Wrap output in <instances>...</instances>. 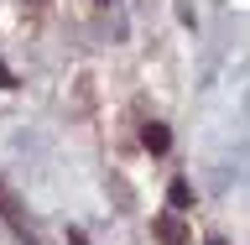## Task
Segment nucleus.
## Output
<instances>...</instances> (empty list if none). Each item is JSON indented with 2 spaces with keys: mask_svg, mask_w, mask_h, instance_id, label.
Returning a JSON list of instances; mask_svg holds the SVG:
<instances>
[{
  "mask_svg": "<svg viewBox=\"0 0 250 245\" xmlns=\"http://www.w3.org/2000/svg\"><path fill=\"white\" fill-rule=\"evenodd\" d=\"M151 235L162 245H188V235H183V219L177 214H162V219H151Z\"/></svg>",
  "mask_w": 250,
  "mask_h": 245,
  "instance_id": "nucleus-1",
  "label": "nucleus"
},
{
  "mask_svg": "<svg viewBox=\"0 0 250 245\" xmlns=\"http://www.w3.org/2000/svg\"><path fill=\"white\" fill-rule=\"evenodd\" d=\"M141 146H146V152H151V156H162V152H167V146H172V131H167V125H162V120L141 125Z\"/></svg>",
  "mask_w": 250,
  "mask_h": 245,
  "instance_id": "nucleus-2",
  "label": "nucleus"
},
{
  "mask_svg": "<svg viewBox=\"0 0 250 245\" xmlns=\"http://www.w3.org/2000/svg\"><path fill=\"white\" fill-rule=\"evenodd\" d=\"M0 214H5V219H11V224H16V230L26 235V214H21V203H16V193H11V188H5V178H0Z\"/></svg>",
  "mask_w": 250,
  "mask_h": 245,
  "instance_id": "nucleus-3",
  "label": "nucleus"
},
{
  "mask_svg": "<svg viewBox=\"0 0 250 245\" xmlns=\"http://www.w3.org/2000/svg\"><path fill=\"white\" fill-rule=\"evenodd\" d=\"M167 203H172V209H188V203H193V183H188V178H177V183L167 188Z\"/></svg>",
  "mask_w": 250,
  "mask_h": 245,
  "instance_id": "nucleus-4",
  "label": "nucleus"
},
{
  "mask_svg": "<svg viewBox=\"0 0 250 245\" xmlns=\"http://www.w3.org/2000/svg\"><path fill=\"white\" fill-rule=\"evenodd\" d=\"M0 89H16V73L5 68V63H0Z\"/></svg>",
  "mask_w": 250,
  "mask_h": 245,
  "instance_id": "nucleus-5",
  "label": "nucleus"
},
{
  "mask_svg": "<svg viewBox=\"0 0 250 245\" xmlns=\"http://www.w3.org/2000/svg\"><path fill=\"white\" fill-rule=\"evenodd\" d=\"M68 245H89V240H83V230H68Z\"/></svg>",
  "mask_w": 250,
  "mask_h": 245,
  "instance_id": "nucleus-6",
  "label": "nucleus"
},
{
  "mask_svg": "<svg viewBox=\"0 0 250 245\" xmlns=\"http://www.w3.org/2000/svg\"><path fill=\"white\" fill-rule=\"evenodd\" d=\"M208 245H229V240H224V235H208Z\"/></svg>",
  "mask_w": 250,
  "mask_h": 245,
  "instance_id": "nucleus-7",
  "label": "nucleus"
}]
</instances>
